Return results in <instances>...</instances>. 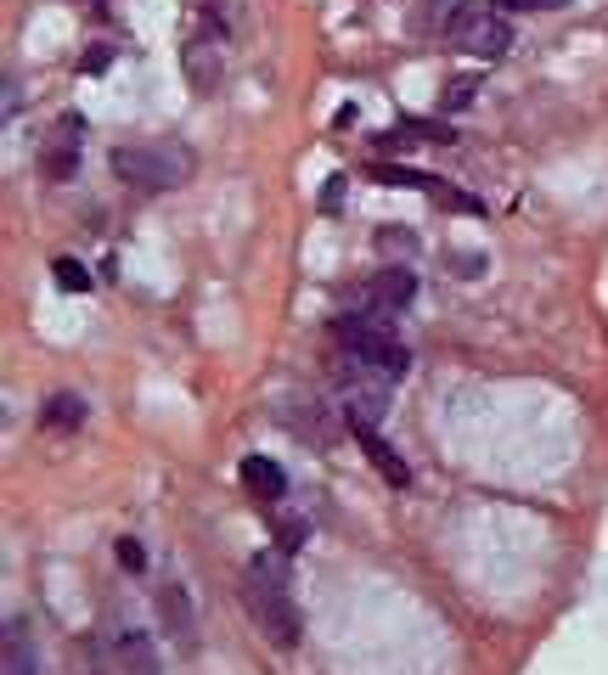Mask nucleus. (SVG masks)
<instances>
[{
  "instance_id": "15",
  "label": "nucleus",
  "mask_w": 608,
  "mask_h": 675,
  "mask_svg": "<svg viewBox=\"0 0 608 675\" xmlns=\"http://www.w3.org/2000/svg\"><path fill=\"white\" fill-rule=\"evenodd\" d=\"M52 433H74V428H85V400L79 395H52L45 400V417H40Z\"/></svg>"
},
{
  "instance_id": "3",
  "label": "nucleus",
  "mask_w": 608,
  "mask_h": 675,
  "mask_svg": "<svg viewBox=\"0 0 608 675\" xmlns=\"http://www.w3.org/2000/svg\"><path fill=\"white\" fill-rule=\"evenodd\" d=\"M333 338H339V350H344V355H355V361H366V366L389 372L395 383L411 372V350L389 332V321H384V316L350 310V316H339V321H333Z\"/></svg>"
},
{
  "instance_id": "26",
  "label": "nucleus",
  "mask_w": 608,
  "mask_h": 675,
  "mask_svg": "<svg viewBox=\"0 0 608 675\" xmlns=\"http://www.w3.org/2000/svg\"><path fill=\"white\" fill-rule=\"evenodd\" d=\"M113 63V45H90V57H85V74H102Z\"/></svg>"
},
{
  "instance_id": "1",
  "label": "nucleus",
  "mask_w": 608,
  "mask_h": 675,
  "mask_svg": "<svg viewBox=\"0 0 608 675\" xmlns=\"http://www.w3.org/2000/svg\"><path fill=\"white\" fill-rule=\"evenodd\" d=\"M243 602L259 624V637L270 648H299L305 642V613L294 602V574H288V552H254L248 568H243Z\"/></svg>"
},
{
  "instance_id": "10",
  "label": "nucleus",
  "mask_w": 608,
  "mask_h": 675,
  "mask_svg": "<svg viewBox=\"0 0 608 675\" xmlns=\"http://www.w3.org/2000/svg\"><path fill=\"white\" fill-rule=\"evenodd\" d=\"M243 485H248V496L265 501V507L288 501V473L276 467L270 456H243Z\"/></svg>"
},
{
  "instance_id": "24",
  "label": "nucleus",
  "mask_w": 608,
  "mask_h": 675,
  "mask_svg": "<svg viewBox=\"0 0 608 675\" xmlns=\"http://www.w3.org/2000/svg\"><path fill=\"white\" fill-rule=\"evenodd\" d=\"M113 557H119L130 574H142V568H147V557H142V541H119V546H113Z\"/></svg>"
},
{
  "instance_id": "13",
  "label": "nucleus",
  "mask_w": 608,
  "mask_h": 675,
  "mask_svg": "<svg viewBox=\"0 0 608 675\" xmlns=\"http://www.w3.org/2000/svg\"><path fill=\"white\" fill-rule=\"evenodd\" d=\"M113 653H119V675H164L158 648H153V637H147V631H124Z\"/></svg>"
},
{
  "instance_id": "2",
  "label": "nucleus",
  "mask_w": 608,
  "mask_h": 675,
  "mask_svg": "<svg viewBox=\"0 0 608 675\" xmlns=\"http://www.w3.org/2000/svg\"><path fill=\"white\" fill-rule=\"evenodd\" d=\"M192 153L180 141H135V147H113V175L135 191H175L192 180Z\"/></svg>"
},
{
  "instance_id": "18",
  "label": "nucleus",
  "mask_w": 608,
  "mask_h": 675,
  "mask_svg": "<svg viewBox=\"0 0 608 675\" xmlns=\"http://www.w3.org/2000/svg\"><path fill=\"white\" fill-rule=\"evenodd\" d=\"M400 135H417V141H434V147H451V141H456V135H451L445 124H434V119H406V124H400Z\"/></svg>"
},
{
  "instance_id": "12",
  "label": "nucleus",
  "mask_w": 608,
  "mask_h": 675,
  "mask_svg": "<svg viewBox=\"0 0 608 675\" xmlns=\"http://www.w3.org/2000/svg\"><path fill=\"white\" fill-rule=\"evenodd\" d=\"M158 613H164V631H169L180 648L198 642V619H192V602H186L180 586H164V591H158Z\"/></svg>"
},
{
  "instance_id": "20",
  "label": "nucleus",
  "mask_w": 608,
  "mask_h": 675,
  "mask_svg": "<svg viewBox=\"0 0 608 675\" xmlns=\"http://www.w3.org/2000/svg\"><path fill=\"white\" fill-rule=\"evenodd\" d=\"M344 198H350V180H344V175H327V186H321V209H327V214H339V209H344Z\"/></svg>"
},
{
  "instance_id": "25",
  "label": "nucleus",
  "mask_w": 608,
  "mask_h": 675,
  "mask_svg": "<svg viewBox=\"0 0 608 675\" xmlns=\"http://www.w3.org/2000/svg\"><path fill=\"white\" fill-rule=\"evenodd\" d=\"M451 270L456 276H479L485 270V254H451Z\"/></svg>"
},
{
  "instance_id": "22",
  "label": "nucleus",
  "mask_w": 608,
  "mask_h": 675,
  "mask_svg": "<svg viewBox=\"0 0 608 675\" xmlns=\"http://www.w3.org/2000/svg\"><path fill=\"white\" fill-rule=\"evenodd\" d=\"M496 12H557V7H570V0H490Z\"/></svg>"
},
{
  "instance_id": "9",
  "label": "nucleus",
  "mask_w": 608,
  "mask_h": 675,
  "mask_svg": "<svg viewBox=\"0 0 608 675\" xmlns=\"http://www.w3.org/2000/svg\"><path fill=\"white\" fill-rule=\"evenodd\" d=\"M350 433H355V445L366 451V462L378 467L395 490H406V485H411V467L400 462V451H395V445L384 440V433H378V422H350Z\"/></svg>"
},
{
  "instance_id": "19",
  "label": "nucleus",
  "mask_w": 608,
  "mask_h": 675,
  "mask_svg": "<svg viewBox=\"0 0 608 675\" xmlns=\"http://www.w3.org/2000/svg\"><path fill=\"white\" fill-rule=\"evenodd\" d=\"M52 276H57L63 294H90V276H85V265H74V259H57Z\"/></svg>"
},
{
  "instance_id": "17",
  "label": "nucleus",
  "mask_w": 608,
  "mask_h": 675,
  "mask_svg": "<svg viewBox=\"0 0 608 675\" xmlns=\"http://www.w3.org/2000/svg\"><path fill=\"white\" fill-rule=\"evenodd\" d=\"M372 180H384V186H411V191H429L434 175H417L406 164H372Z\"/></svg>"
},
{
  "instance_id": "23",
  "label": "nucleus",
  "mask_w": 608,
  "mask_h": 675,
  "mask_svg": "<svg viewBox=\"0 0 608 675\" xmlns=\"http://www.w3.org/2000/svg\"><path fill=\"white\" fill-rule=\"evenodd\" d=\"M378 248H384V254H389V248H395V254H411L406 225H384V231H378Z\"/></svg>"
},
{
  "instance_id": "5",
  "label": "nucleus",
  "mask_w": 608,
  "mask_h": 675,
  "mask_svg": "<svg viewBox=\"0 0 608 675\" xmlns=\"http://www.w3.org/2000/svg\"><path fill=\"white\" fill-rule=\"evenodd\" d=\"M411 299H417V276L406 270V265H389V270H378L361 294H355V305L366 310V316H400V310H411Z\"/></svg>"
},
{
  "instance_id": "11",
  "label": "nucleus",
  "mask_w": 608,
  "mask_h": 675,
  "mask_svg": "<svg viewBox=\"0 0 608 675\" xmlns=\"http://www.w3.org/2000/svg\"><path fill=\"white\" fill-rule=\"evenodd\" d=\"M0 675H40V648L29 619H7V659H0Z\"/></svg>"
},
{
  "instance_id": "27",
  "label": "nucleus",
  "mask_w": 608,
  "mask_h": 675,
  "mask_svg": "<svg viewBox=\"0 0 608 675\" xmlns=\"http://www.w3.org/2000/svg\"><path fill=\"white\" fill-rule=\"evenodd\" d=\"M23 108V90H18V79H7V119Z\"/></svg>"
},
{
  "instance_id": "21",
  "label": "nucleus",
  "mask_w": 608,
  "mask_h": 675,
  "mask_svg": "<svg viewBox=\"0 0 608 675\" xmlns=\"http://www.w3.org/2000/svg\"><path fill=\"white\" fill-rule=\"evenodd\" d=\"M462 108H474V79H451L445 85V113H462Z\"/></svg>"
},
{
  "instance_id": "4",
  "label": "nucleus",
  "mask_w": 608,
  "mask_h": 675,
  "mask_svg": "<svg viewBox=\"0 0 608 675\" xmlns=\"http://www.w3.org/2000/svg\"><path fill=\"white\" fill-rule=\"evenodd\" d=\"M389 395H395V377L389 372L344 355V366H339V417L344 422H378L389 411Z\"/></svg>"
},
{
  "instance_id": "7",
  "label": "nucleus",
  "mask_w": 608,
  "mask_h": 675,
  "mask_svg": "<svg viewBox=\"0 0 608 675\" xmlns=\"http://www.w3.org/2000/svg\"><path fill=\"white\" fill-rule=\"evenodd\" d=\"M474 12H479L474 0H423V7L411 12V34H423V40H451V45H456Z\"/></svg>"
},
{
  "instance_id": "6",
  "label": "nucleus",
  "mask_w": 608,
  "mask_h": 675,
  "mask_svg": "<svg viewBox=\"0 0 608 675\" xmlns=\"http://www.w3.org/2000/svg\"><path fill=\"white\" fill-rule=\"evenodd\" d=\"M456 52L479 57V63H501V57L512 52V23H507V12H474V18H467V29H462V40H456Z\"/></svg>"
},
{
  "instance_id": "8",
  "label": "nucleus",
  "mask_w": 608,
  "mask_h": 675,
  "mask_svg": "<svg viewBox=\"0 0 608 675\" xmlns=\"http://www.w3.org/2000/svg\"><path fill=\"white\" fill-rule=\"evenodd\" d=\"M79 135H85V119H57V130H52V141L40 147V175L45 180H74V169H79Z\"/></svg>"
},
{
  "instance_id": "14",
  "label": "nucleus",
  "mask_w": 608,
  "mask_h": 675,
  "mask_svg": "<svg viewBox=\"0 0 608 675\" xmlns=\"http://www.w3.org/2000/svg\"><path fill=\"white\" fill-rule=\"evenodd\" d=\"M429 203L434 209H445V214H485V203L474 198V191H462V186H451V180H429Z\"/></svg>"
},
{
  "instance_id": "16",
  "label": "nucleus",
  "mask_w": 608,
  "mask_h": 675,
  "mask_svg": "<svg viewBox=\"0 0 608 675\" xmlns=\"http://www.w3.org/2000/svg\"><path fill=\"white\" fill-rule=\"evenodd\" d=\"M186 79H192V90H209L220 79V52L214 45H192V52H186Z\"/></svg>"
}]
</instances>
